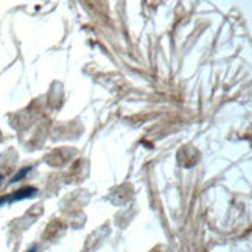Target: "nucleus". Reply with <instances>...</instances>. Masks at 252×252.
I'll list each match as a JSON object with an SVG mask.
<instances>
[{"label": "nucleus", "mask_w": 252, "mask_h": 252, "mask_svg": "<svg viewBox=\"0 0 252 252\" xmlns=\"http://www.w3.org/2000/svg\"><path fill=\"white\" fill-rule=\"evenodd\" d=\"M34 195H36V189H32V187H25V189H21V190L14 191L13 195L0 198V206L5 204V202L22 201V199H27V198H32V196H34Z\"/></svg>", "instance_id": "1"}, {"label": "nucleus", "mask_w": 252, "mask_h": 252, "mask_svg": "<svg viewBox=\"0 0 252 252\" xmlns=\"http://www.w3.org/2000/svg\"><path fill=\"white\" fill-rule=\"evenodd\" d=\"M28 171H30V168H24V170H21V171H19V173L16 174V176L11 179V182H17V181H21L22 178H25V174H27Z\"/></svg>", "instance_id": "2"}, {"label": "nucleus", "mask_w": 252, "mask_h": 252, "mask_svg": "<svg viewBox=\"0 0 252 252\" xmlns=\"http://www.w3.org/2000/svg\"><path fill=\"white\" fill-rule=\"evenodd\" d=\"M28 252H36V249L33 248V249H30V251H28Z\"/></svg>", "instance_id": "3"}, {"label": "nucleus", "mask_w": 252, "mask_h": 252, "mask_svg": "<svg viewBox=\"0 0 252 252\" xmlns=\"http://www.w3.org/2000/svg\"><path fill=\"white\" fill-rule=\"evenodd\" d=\"M0 181H2V178H0Z\"/></svg>", "instance_id": "4"}]
</instances>
